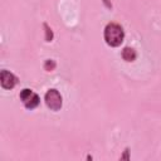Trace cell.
I'll use <instances>...</instances> for the list:
<instances>
[{
    "mask_svg": "<svg viewBox=\"0 0 161 161\" xmlns=\"http://www.w3.org/2000/svg\"><path fill=\"white\" fill-rule=\"evenodd\" d=\"M103 40L111 48H118L125 40V30L121 24L111 21L103 29Z\"/></svg>",
    "mask_w": 161,
    "mask_h": 161,
    "instance_id": "1",
    "label": "cell"
},
{
    "mask_svg": "<svg viewBox=\"0 0 161 161\" xmlns=\"http://www.w3.org/2000/svg\"><path fill=\"white\" fill-rule=\"evenodd\" d=\"M44 102H45V106L53 112H58L63 107V97H62L60 92L55 88H49L45 92Z\"/></svg>",
    "mask_w": 161,
    "mask_h": 161,
    "instance_id": "2",
    "label": "cell"
},
{
    "mask_svg": "<svg viewBox=\"0 0 161 161\" xmlns=\"http://www.w3.org/2000/svg\"><path fill=\"white\" fill-rule=\"evenodd\" d=\"M19 98L26 109H35L40 104V97L38 93L29 88H23L19 93Z\"/></svg>",
    "mask_w": 161,
    "mask_h": 161,
    "instance_id": "3",
    "label": "cell"
},
{
    "mask_svg": "<svg viewBox=\"0 0 161 161\" xmlns=\"http://www.w3.org/2000/svg\"><path fill=\"white\" fill-rule=\"evenodd\" d=\"M19 83V78L8 69H1L0 72V86L5 91H11Z\"/></svg>",
    "mask_w": 161,
    "mask_h": 161,
    "instance_id": "4",
    "label": "cell"
},
{
    "mask_svg": "<svg viewBox=\"0 0 161 161\" xmlns=\"http://www.w3.org/2000/svg\"><path fill=\"white\" fill-rule=\"evenodd\" d=\"M121 57H122V59H123L125 62L130 63V62L136 60V58H137V52H136L133 48H131V47H125V48L122 49V52H121Z\"/></svg>",
    "mask_w": 161,
    "mask_h": 161,
    "instance_id": "5",
    "label": "cell"
},
{
    "mask_svg": "<svg viewBox=\"0 0 161 161\" xmlns=\"http://www.w3.org/2000/svg\"><path fill=\"white\" fill-rule=\"evenodd\" d=\"M43 28H44V39L45 42H52L53 38H54V34H53V30L50 29V26L47 24V23H43Z\"/></svg>",
    "mask_w": 161,
    "mask_h": 161,
    "instance_id": "6",
    "label": "cell"
},
{
    "mask_svg": "<svg viewBox=\"0 0 161 161\" xmlns=\"http://www.w3.org/2000/svg\"><path fill=\"white\" fill-rule=\"evenodd\" d=\"M55 67H57V63H55L54 59H47V60L44 62V64H43V68H44L47 72H52V70H54Z\"/></svg>",
    "mask_w": 161,
    "mask_h": 161,
    "instance_id": "7",
    "label": "cell"
},
{
    "mask_svg": "<svg viewBox=\"0 0 161 161\" xmlns=\"http://www.w3.org/2000/svg\"><path fill=\"white\" fill-rule=\"evenodd\" d=\"M119 158H121V160H130V158H131V157H130V148H128V147L123 151V155H121Z\"/></svg>",
    "mask_w": 161,
    "mask_h": 161,
    "instance_id": "8",
    "label": "cell"
}]
</instances>
